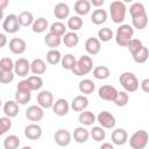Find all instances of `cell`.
Returning a JSON list of instances; mask_svg holds the SVG:
<instances>
[{
  "instance_id": "51",
  "label": "cell",
  "mask_w": 149,
  "mask_h": 149,
  "mask_svg": "<svg viewBox=\"0 0 149 149\" xmlns=\"http://www.w3.org/2000/svg\"><path fill=\"white\" fill-rule=\"evenodd\" d=\"M104 2H105V0H90L91 6H94V7H98V8H99L100 6H102Z\"/></svg>"
},
{
  "instance_id": "41",
  "label": "cell",
  "mask_w": 149,
  "mask_h": 149,
  "mask_svg": "<svg viewBox=\"0 0 149 149\" xmlns=\"http://www.w3.org/2000/svg\"><path fill=\"white\" fill-rule=\"evenodd\" d=\"M50 33L57 35V36H63L65 33H66V27L63 22L61 21H57V22H54L51 26H50Z\"/></svg>"
},
{
  "instance_id": "26",
  "label": "cell",
  "mask_w": 149,
  "mask_h": 149,
  "mask_svg": "<svg viewBox=\"0 0 149 149\" xmlns=\"http://www.w3.org/2000/svg\"><path fill=\"white\" fill-rule=\"evenodd\" d=\"M78 121L83 125V126H91L95 122V115L91 112V111H81L79 116H78Z\"/></svg>"
},
{
  "instance_id": "19",
  "label": "cell",
  "mask_w": 149,
  "mask_h": 149,
  "mask_svg": "<svg viewBox=\"0 0 149 149\" xmlns=\"http://www.w3.org/2000/svg\"><path fill=\"white\" fill-rule=\"evenodd\" d=\"M54 15L58 20H65L70 15V7L65 2H59L54 8Z\"/></svg>"
},
{
  "instance_id": "46",
  "label": "cell",
  "mask_w": 149,
  "mask_h": 149,
  "mask_svg": "<svg viewBox=\"0 0 149 149\" xmlns=\"http://www.w3.org/2000/svg\"><path fill=\"white\" fill-rule=\"evenodd\" d=\"M142 47H143L142 42H141L140 40H137V38H132V40L129 41V43L127 44V48H128V50H129V52H130L132 55L136 54Z\"/></svg>"
},
{
  "instance_id": "38",
  "label": "cell",
  "mask_w": 149,
  "mask_h": 149,
  "mask_svg": "<svg viewBox=\"0 0 149 149\" xmlns=\"http://www.w3.org/2000/svg\"><path fill=\"white\" fill-rule=\"evenodd\" d=\"M61 58H62V55H61V51L57 50V49H50L48 52H47V62L49 64H52V65H56L61 62Z\"/></svg>"
},
{
  "instance_id": "21",
  "label": "cell",
  "mask_w": 149,
  "mask_h": 149,
  "mask_svg": "<svg viewBox=\"0 0 149 149\" xmlns=\"http://www.w3.org/2000/svg\"><path fill=\"white\" fill-rule=\"evenodd\" d=\"M3 113L8 118H15L19 114V104L15 100H8L3 105Z\"/></svg>"
},
{
  "instance_id": "1",
  "label": "cell",
  "mask_w": 149,
  "mask_h": 149,
  "mask_svg": "<svg viewBox=\"0 0 149 149\" xmlns=\"http://www.w3.org/2000/svg\"><path fill=\"white\" fill-rule=\"evenodd\" d=\"M133 35H134V29L130 24H127V23L120 24L116 29L115 42L120 47H127L129 41L133 38Z\"/></svg>"
},
{
  "instance_id": "18",
  "label": "cell",
  "mask_w": 149,
  "mask_h": 149,
  "mask_svg": "<svg viewBox=\"0 0 149 149\" xmlns=\"http://www.w3.org/2000/svg\"><path fill=\"white\" fill-rule=\"evenodd\" d=\"M87 106H88V99L84 94L74 97L72 99V101H71V108L74 112H81V111L86 109Z\"/></svg>"
},
{
  "instance_id": "12",
  "label": "cell",
  "mask_w": 149,
  "mask_h": 149,
  "mask_svg": "<svg viewBox=\"0 0 149 149\" xmlns=\"http://www.w3.org/2000/svg\"><path fill=\"white\" fill-rule=\"evenodd\" d=\"M51 108H52V112H54L56 115H58V116H64V115H66V114L69 113L70 105H69V102H68L66 99L59 98V99H57L56 101H54Z\"/></svg>"
},
{
  "instance_id": "24",
  "label": "cell",
  "mask_w": 149,
  "mask_h": 149,
  "mask_svg": "<svg viewBox=\"0 0 149 149\" xmlns=\"http://www.w3.org/2000/svg\"><path fill=\"white\" fill-rule=\"evenodd\" d=\"M30 71L34 74H43L47 71V65L44 63V61L42 58H35L31 63H30Z\"/></svg>"
},
{
  "instance_id": "7",
  "label": "cell",
  "mask_w": 149,
  "mask_h": 149,
  "mask_svg": "<svg viewBox=\"0 0 149 149\" xmlns=\"http://www.w3.org/2000/svg\"><path fill=\"white\" fill-rule=\"evenodd\" d=\"M20 23L17 20V15L15 14H9L6 16V19L2 22V28L6 33L8 34H15L20 30Z\"/></svg>"
},
{
  "instance_id": "47",
  "label": "cell",
  "mask_w": 149,
  "mask_h": 149,
  "mask_svg": "<svg viewBox=\"0 0 149 149\" xmlns=\"http://www.w3.org/2000/svg\"><path fill=\"white\" fill-rule=\"evenodd\" d=\"M15 73L13 71H3L0 70V83L1 84H9L14 80Z\"/></svg>"
},
{
  "instance_id": "25",
  "label": "cell",
  "mask_w": 149,
  "mask_h": 149,
  "mask_svg": "<svg viewBox=\"0 0 149 149\" xmlns=\"http://www.w3.org/2000/svg\"><path fill=\"white\" fill-rule=\"evenodd\" d=\"M44 43L50 49H57V47H59L62 43V36H57V35L49 31L44 36Z\"/></svg>"
},
{
  "instance_id": "52",
  "label": "cell",
  "mask_w": 149,
  "mask_h": 149,
  "mask_svg": "<svg viewBox=\"0 0 149 149\" xmlns=\"http://www.w3.org/2000/svg\"><path fill=\"white\" fill-rule=\"evenodd\" d=\"M6 44H7V37H6L5 34H1L0 33V49L3 48Z\"/></svg>"
},
{
  "instance_id": "39",
  "label": "cell",
  "mask_w": 149,
  "mask_h": 149,
  "mask_svg": "<svg viewBox=\"0 0 149 149\" xmlns=\"http://www.w3.org/2000/svg\"><path fill=\"white\" fill-rule=\"evenodd\" d=\"M90 136H91L94 141L100 142V141L105 140V137H106V133H105V130H104V128H102L101 126H95V127H93V128L91 129V132H90Z\"/></svg>"
},
{
  "instance_id": "32",
  "label": "cell",
  "mask_w": 149,
  "mask_h": 149,
  "mask_svg": "<svg viewBox=\"0 0 149 149\" xmlns=\"http://www.w3.org/2000/svg\"><path fill=\"white\" fill-rule=\"evenodd\" d=\"M109 74H111V70L105 65H99L93 69V77L95 79L104 80V79H107Z\"/></svg>"
},
{
  "instance_id": "2",
  "label": "cell",
  "mask_w": 149,
  "mask_h": 149,
  "mask_svg": "<svg viewBox=\"0 0 149 149\" xmlns=\"http://www.w3.org/2000/svg\"><path fill=\"white\" fill-rule=\"evenodd\" d=\"M93 69V61L90 56H81L74 64V66L71 69L72 73L74 76H84V74H87L92 71Z\"/></svg>"
},
{
  "instance_id": "10",
  "label": "cell",
  "mask_w": 149,
  "mask_h": 149,
  "mask_svg": "<svg viewBox=\"0 0 149 149\" xmlns=\"http://www.w3.org/2000/svg\"><path fill=\"white\" fill-rule=\"evenodd\" d=\"M116 93H118V90L112 85H102L98 90L99 98L106 101H113Z\"/></svg>"
},
{
  "instance_id": "43",
  "label": "cell",
  "mask_w": 149,
  "mask_h": 149,
  "mask_svg": "<svg viewBox=\"0 0 149 149\" xmlns=\"http://www.w3.org/2000/svg\"><path fill=\"white\" fill-rule=\"evenodd\" d=\"M143 13H147V12H146V7H144L143 3H141V2H134V3L130 5L129 14H130L132 17L139 16V15H141V14H143Z\"/></svg>"
},
{
  "instance_id": "13",
  "label": "cell",
  "mask_w": 149,
  "mask_h": 149,
  "mask_svg": "<svg viewBox=\"0 0 149 149\" xmlns=\"http://www.w3.org/2000/svg\"><path fill=\"white\" fill-rule=\"evenodd\" d=\"M71 139H72L71 134L66 129H64V128L58 129L55 133V135H54V140H55L56 144H58L59 147H66V146H69L70 142H71Z\"/></svg>"
},
{
  "instance_id": "34",
  "label": "cell",
  "mask_w": 149,
  "mask_h": 149,
  "mask_svg": "<svg viewBox=\"0 0 149 149\" xmlns=\"http://www.w3.org/2000/svg\"><path fill=\"white\" fill-rule=\"evenodd\" d=\"M20 139L16 135H9L3 140V148L5 149H16L20 147Z\"/></svg>"
},
{
  "instance_id": "37",
  "label": "cell",
  "mask_w": 149,
  "mask_h": 149,
  "mask_svg": "<svg viewBox=\"0 0 149 149\" xmlns=\"http://www.w3.org/2000/svg\"><path fill=\"white\" fill-rule=\"evenodd\" d=\"M31 99V92H27V91H20L16 90L15 93V101L19 105H26L30 101Z\"/></svg>"
},
{
  "instance_id": "44",
  "label": "cell",
  "mask_w": 149,
  "mask_h": 149,
  "mask_svg": "<svg viewBox=\"0 0 149 149\" xmlns=\"http://www.w3.org/2000/svg\"><path fill=\"white\" fill-rule=\"evenodd\" d=\"M27 80L29 81L30 87H31L33 91H37V90H40V88L43 86V79H42L40 76H37V74L28 77Z\"/></svg>"
},
{
  "instance_id": "48",
  "label": "cell",
  "mask_w": 149,
  "mask_h": 149,
  "mask_svg": "<svg viewBox=\"0 0 149 149\" xmlns=\"http://www.w3.org/2000/svg\"><path fill=\"white\" fill-rule=\"evenodd\" d=\"M14 69V62L9 57H3L0 59V70L3 71H13Z\"/></svg>"
},
{
  "instance_id": "11",
  "label": "cell",
  "mask_w": 149,
  "mask_h": 149,
  "mask_svg": "<svg viewBox=\"0 0 149 149\" xmlns=\"http://www.w3.org/2000/svg\"><path fill=\"white\" fill-rule=\"evenodd\" d=\"M42 133H43V130H42L41 126L37 125V123H35V122L26 126V128H24V136L28 140H30V141L38 140L42 136Z\"/></svg>"
},
{
  "instance_id": "35",
  "label": "cell",
  "mask_w": 149,
  "mask_h": 149,
  "mask_svg": "<svg viewBox=\"0 0 149 149\" xmlns=\"http://www.w3.org/2000/svg\"><path fill=\"white\" fill-rule=\"evenodd\" d=\"M83 27V19L79 15H73L68 20V28L71 31H77Z\"/></svg>"
},
{
  "instance_id": "5",
  "label": "cell",
  "mask_w": 149,
  "mask_h": 149,
  "mask_svg": "<svg viewBox=\"0 0 149 149\" xmlns=\"http://www.w3.org/2000/svg\"><path fill=\"white\" fill-rule=\"evenodd\" d=\"M148 140H149V135H148L147 130L140 129V130H136L130 136L129 144L133 149H143L148 144Z\"/></svg>"
},
{
  "instance_id": "31",
  "label": "cell",
  "mask_w": 149,
  "mask_h": 149,
  "mask_svg": "<svg viewBox=\"0 0 149 149\" xmlns=\"http://www.w3.org/2000/svg\"><path fill=\"white\" fill-rule=\"evenodd\" d=\"M132 23H133V27L139 29V30H142L147 27L148 24V15L147 13H143L139 16H134L132 17Z\"/></svg>"
},
{
  "instance_id": "15",
  "label": "cell",
  "mask_w": 149,
  "mask_h": 149,
  "mask_svg": "<svg viewBox=\"0 0 149 149\" xmlns=\"http://www.w3.org/2000/svg\"><path fill=\"white\" fill-rule=\"evenodd\" d=\"M112 142L115 146H123L128 141V133L123 128H116L112 132L111 135Z\"/></svg>"
},
{
  "instance_id": "55",
  "label": "cell",
  "mask_w": 149,
  "mask_h": 149,
  "mask_svg": "<svg viewBox=\"0 0 149 149\" xmlns=\"http://www.w3.org/2000/svg\"><path fill=\"white\" fill-rule=\"evenodd\" d=\"M3 19V10L2 9H0V21Z\"/></svg>"
},
{
  "instance_id": "49",
  "label": "cell",
  "mask_w": 149,
  "mask_h": 149,
  "mask_svg": "<svg viewBox=\"0 0 149 149\" xmlns=\"http://www.w3.org/2000/svg\"><path fill=\"white\" fill-rule=\"evenodd\" d=\"M16 90H20V91H27V92H33L31 87H30V84L27 79H23L21 81H19L17 86H16Z\"/></svg>"
},
{
  "instance_id": "57",
  "label": "cell",
  "mask_w": 149,
  "mask_h": 149,
  "mask_svg": "<svg viewBox=\"0 0 149 149\" xmlns=\"http://www.w3.org/2000/svg\"><path fill=\"white\" fill-rule=\"evenodd\" d=\"M0 107H1V99H0Z\"/></svg>"
},
{
  "instance_id": "33",
  "label": "cell",
  "mask_w": 149,
  "mask_h": 149,
  "mask_svg": "<svg viewBox=\"0 0 149 149\" xmlns=\"http://www.w3.org/2000/svg\"><path fill=\"white\" fill-rule=\"evenodd\" d=\"M132 56H133L134 62H136V63H139V64H143V63H146V62L148 61V57H149V50H148L147 47L143 45L136 54H134V55H132Z\"/></svg>"
},
{
  "instance_id": "29",
  "label": "cell",
  "mask_w": 149,
  "mask_h": 149,
  "mask_svg": "<svg viewBox=\"0 0 149 149\" xmlns=\"http://www.w3.org/2000/svg\"><path fill=\"white\" fill-rule=\"evenodd\" d=\"M78 88L83 94H91L95 88V84L91 79H83L78 84Z\"/></svg>"
},
{
  "instance_id": "16",
  "label": "cell",
  "mask_w": 149,
  "mask_h": 149,
  "mask_svg": "<svg viewBox=\"0 0 149 149\" xmlns=\"http://www.w3.org/2000/svg\"><path fill=\"white\" fill-rule=\"evenodd\" d=\"M27 49V44H26V41L22 40V38H19V37H14L9 41V50L15 54V55H21L26 51Z\"/></svg>"
},
{
  "instance_id": "45",
  "label": "cell",
  "mask_w": 149,
  "mask_h": 149,
  "mask_svg": "<svg viewBox=\"0 0 149 149\" xmlns=\"http://www.w3.org/2000/svg\"><path fill=\"white\" fill-rule=\"evenodd\" d=\"M12 127V121H10V118L8 116H2L0 118V136L6 134Z\"/></svg>"
},
{
  "instance_id": "53",
  "label": "cell",
  "mask_w": 149,
  "mask_h": 149,
  "mask_svg": "<svg viewBox=\"0 0 149 149\" xmlns=\"http://www.w3.org/2000/svg\"><path fill=\"white\" fill-rule=\"evenodd\" d=\"M9 3V0H0V9H5Z\"/></svg>"
},
{
  "instance_id": "36",
  "label": "cell",
  "mask_w": 149,
  "mask_h": 149,
  "mask_svg": "<svg viewBox=\"0 0 149 149\" xmlns=\"http://www.w3.org/2000/svg\"><path fill=\"white\" fill-rule=\"evenodd\" d=\"M128 101H129V95H128V92H126V91H120V92L118 91V93H116V95L113 100V102L118 107L126 106L128 104Z\"/></svg>"
},
{
  "instance_id": "54",
  "label": "cell",
  "mask_w": 149,
  "mask_h": 149,
  "mask_svg": "<svg viewBox=\"0 0 149 149\" xmlns=\"http://www.w3.org/2000/svg\"><path fill=\"white\" fill-rule=\"evenodd\" d=\"M100 148H101V149H113L114 146H113L112 143H107V142H106V143H102V144L100 146Z\"/></svg>"
},
{
  "instance_id": "40",
  "label": "cell",
  "mask_w": 149,
  "mask_h": 149,
  "mask_svg": "<svg viewBox=\"0 0 149 149\" xmlns=\"http://www.w3.org/2000/svg\"><path fill=\"white\" fill-rule=\"evenodd\" d=\"M76 62H77L76 57H74L73 55H71V54H68V55H65V56H63V57L61 58L62 68L65 69V70H71V69L74 66Z\"/></svg>"
},
{
  "instance_id": "3",
  "label": "cell",
  "mask_w": 149,
  "mask_h": 149,
  "mask_svg": "<svg viewBox=\"0 0 149 149\" xmlns=\"http://www.w3.org/2000/svg\"><path fill=\"white\" fill-rule=\"evenodd\" d=\"M126 5L120 0H115L109 5V14L114 23H122L126 19Z\"/></svg>"
},
{
  "instance_id": "4",
  "label": "cell",
  "mask_w": 149,
  "mask_h": 149,
  "mask_svg": "<svg viewBox=\"0 0 149 149\" xmlns=\"http://www.w3.org/2000/svg\"><path fill=\"white\" fill-rule=\"evenodd\" d=\"M119 81L121 84V86L125 88L126 92H135L137 88H139V79L136 78V76L133 73V72H129V71H126V72H122L119 77Z\"/></svg>"
},
{
  "instance_id": "6",
  "label": "cell",
  "mask_w": 149,
  "mask_h": 149,
  "mask_svg": "<svg viewBox=\"0 0 149 149\" xmlns=\"http://www.w3.org/2000/svg\"><path fill=\"white\" fill-rule=\"evenodd\" d=\"M95 120L99 122V125L102 127V128H106V129H112L114 128L115 123H116V120H115V116L107 112V111H102L100 112L97 116H95Z\"/></svg>"
},
{
  "instance_id": "9",
  "label": "cell",
  "mask_w": 149,
  "mask_h": 149,
  "mask_svg": "<svg viewBox=\"0 0 149 149\" xmlns=\"http://www.w3.org/2000/svg\"><path fill=\"white\" fill-rule=\"evenodd\" d=\"M14 73L19 77H26L28 74V72L30 71V63L28 62V59L26 58H19L15 63H14V69H13Z\"/></svg>"
},
{
  "instance_id": "23",
  "label": "cell",
  "mask_w": 149,
  "mask_h": 149,
  "mask_svg": "<svg viewBox=\"0 0 149 149\" xmlns=\"http://www.w3.org/2000/svg\"><path fill=\"white\" fill-rule=\"evenodd\" d=\"M91 10V3L88 0H77L74 2V12L79 16H85Z\"/></svg>"
},
{
  "instance_id": "56",
  "label": "cell",
  "mask_w": 149,
  "mask_h": 149,
  "mask_svg": "<svg viewBox=\"0 0 149 149\" xmlns=\"http://www.w3.org/2000/svg\"><path fill=\"white\" fill-rule=\"evenodd\" d=\"M134 0H122V2H133Z\"/></svg>"
},
{
  "instance_id": "50",
  "label": "cell",
  "mask_w": 149,
  "mask_h": 149,
  "mask_svg": "<svg viewBox=\"0 0 149 149\" xmlns=\"http://www.w3.org/2000/svg\"><path fill=\"white\" fill-rule=\"evenodd\" d=\"M141 88H142V91L143 92H146V93H148L149 92V79L148 78H146V79H143L142 81H141Z\"/></svg>"
},
{
  "instance_id": "8",
  "label": "cell",
  "mask_w": 149,
  "mask_h": 149,
  "mask_svg": "<svg viewBox=\"0 0 149 149\" xmlns=\"http://www.w3.org/2000/svg\"><path fill=\"white\" fill-rule=\"evenodd\" d=\"M43 116H44L43 108L41 106H38V105H31L26 111V118L29 121L38 122V121H41L43 119Z\"/></svg>"
},
{
  "instance_id": "28",
  "label": "cell",
  "mask_w": 149,
  "mask_h": 149,
  "mask_svg": "<svg viewBox=\"0 0 149 149\" xmlns=\"http://www.w3.org/2000/svg\"><path fill=\"white\" fill-rule=\"evenodd\" d=\"M48 27H49V23H48V21H47L45 17H38V19L34 20V22L31 24V29L36 34L44 33Z\"/></svg>"
},
{
  "instance_id": "20",
  "label": "cell",
  "mask_w": 149,
  "mask_h": 149,
  "mask_svg": "<svg viewBox=\"0 0 149 149\" xmlns=\"http://www.w3.org/2000/svg\"><path fill=\"white\" fill-rule=\"evenodd\" d=\"M62 42L66 48H74L79 43V36L76 31H69L62 36Z\"/></svg>"
},
{
  "instance_id": "14",
  "label": "cell",
  "mask_w": 149,
  "mask_h": 149,
  "mask_svg": "<svg viewBox=\"0 0 149 149\" xmlns=\"http://www.w3.org/2000/svg\"><path fill=\"white\" fill-rule=\"evenodd\" d=\"M54 101V94L50 91H41L37 94V104L42 108H51Z\"/></svg>"
},
{
  "instance_id": "30",
  "label": "cell",
  "mask_w": 149,
  "mask_h": 149,
  "mask_svg": "<svg viewBox=\"0 0 149 149\" xmlns=\"http://www.w3.org/2000/svg\"><path fill=\"white\" fill-rule=\"evenodd\" d=\"M17 20H19V23L21 27H29L33 24L34 22V15L33 13L28 12V10H24V12H21L17 16Z\"/></svg>"
},
{
  "instance_id": "17",
  "label": "cell",
  "mask_w": 149,
  "mask_h": 149,
  "mask_svg": "<svg viewBox=\"0 0 149 149\" xmlns=\"http://www.w3.org/2000/svg\"><path fill=\"white\" fill-rule=\"evenodd\" d=\"M101 49V42L97 37H88L85 42V50L88 55H97Z\"/></svg>"
},
{
  "instance_id": "42",
  "label": "cell",
  "mask_w": 149,
  "mask_h": 149,
  "mask_svg": "<svg viewBox=\"0 0 149 149\" xmlns=\"http://www.w3.org/2000/svg\"><path fill=\"white\" fill-rule=\"evenodd\" d=\"M113 36H114V34H113L112 29L108 28V27L101 28L98 31V40L100 42H108V41H111L113 38Z\"/></svg>"
},
{
  "instance_id": "22",
  "label": "cell",
  "mask_w": 149,
  "mask_h": 149,
  "mask_svg": "<svg viewBox=\"0 0 149 149\" xmlns=\"http://www.w3.org/2000/svg\"><path fill=\"white\" fill-rule=\"evenodd\" d=\"M72 137L77 143H85L90 137V132L84 127H77L72 133Z\"/></svg>"
},
{
  "instance_id": "27",
  "label": "cell",
  "mask_w": 149,
  "mask_h": 149,
  "mask_svg": "<svg viewBox=\"0 0 149 149\" xmlns=\"http://www.w3.org/2000/svg\"><path fill=\"white\" fill-rule=\"evenodd\" d=\"M107 20V12L105 9H95L93 10V13L91 14V21L92 23L99 26V24H102L105 23Z\"/></svg>"
}]
</instances>
